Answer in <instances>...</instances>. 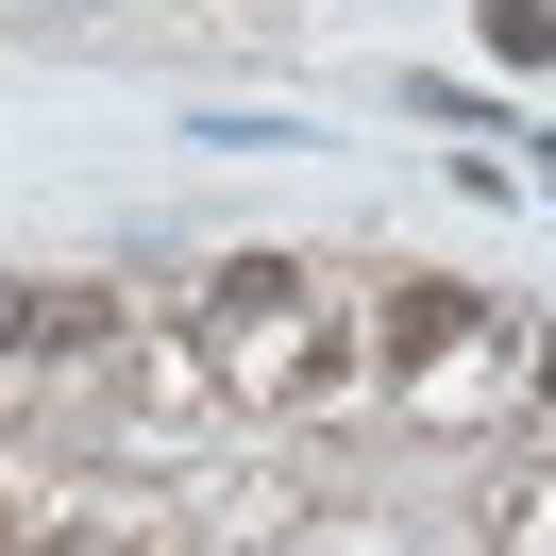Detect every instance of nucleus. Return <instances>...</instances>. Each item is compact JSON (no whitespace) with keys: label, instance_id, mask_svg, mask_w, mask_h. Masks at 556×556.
Returning <instances> with one entry per match:
<instances>
[{"label":"nucleus","instance_id":"nucleus-6","mask_svg":"<svg viewBox=\"0 0 556 556\" xmlns=\"http://www.w3.org/2000/svg\"><path fill=\"white\" fill-rule=\"evenodd\" d=\"M540 186H556V152H540Z\"/></svg>","mask_w":556,"mask_h":556},{"label":"nucleus","instance_id":"nucleus-4","mask_svg":"<svg viewBox=\"0 0 556 556\" xmlns=\"http://www.w3.org/2000/svg\"><path fill=\"white\" fill-rule=\"evenodd\" d=\"M540 405H556V338H540Z\"/></svg>","mask_w":556,"mask_h":556},{"label":"nucleus","instance_id":"nucleus-2","mask_svg":"<svg viewBox=\"0 0 556 556\" xmlns=\"http://www.w3.org/2000/svg\"><path fill=\"white\" fill-rule=\"evenodd\" d=\"M455 338H472V287H439V270H405V287L371 304V354H388V371H439Z\"/></svg>","mask_w":556,"mask_h":556},{"label":"nucleus","instance_id":"nucleus-5","mask_svg":"<svg viewBox=\"0 0 556 556\" xmlns=\"http://www.w3.org/2000/svg\"><path fill=\"white\" fill-rule=\"evenodd\" d=\"M0 556H17V506H0Z\"/></svg>","mask_w":556,"mask_h":556},{"label":"nucleus","instance_id":"nucleus-3","mask_svg":"<svg viewBox=\"0 0 556 556\" xmlns=\"http://www.w3.org/2000/svg\"><path fill=\"white\" fill-rule=\"evenodd\" d=\"M472 17H489V68H556V17H540V0H472Z\"/></svg>","mask_w":556,"mask_h":556},{"label":"nucleus","instance_id":"nucleus-1","mask_svg":"<svg viewBox=\"0 0 556 556\" xmlns=\"http://www.w3.org/2000/svg\"><path fill=\"white\" fill-rule=\"evenodd\" d=\"M203 338H219V371H237V388H320V371H338V338H320L304 270H219Z\"/></svg>","mask_w":556,"mask_h":556}]
</instances>
